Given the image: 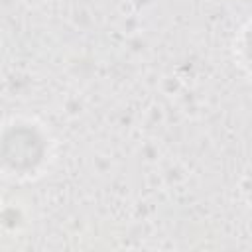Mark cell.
I'll list each match as a JSON object with an SVG mask.
<instances>
[{
    "mask_svg": "<svg viewBox=\"0 0 252 252\" xmlns=\"http://www.w3.org/2000/svg\"><path fill=\"white\" fill-rule=\"evenodd\" d=\"M250 59H252V39H250Z\"/></svg>",
    "mask_w": 252,
    "mask_h": 252,
    "instance_id": "cell-1",
    "label": "cell"
}]
</instances>
